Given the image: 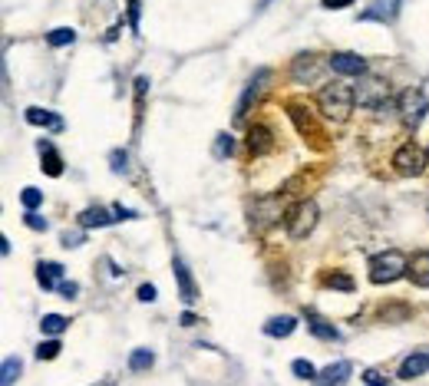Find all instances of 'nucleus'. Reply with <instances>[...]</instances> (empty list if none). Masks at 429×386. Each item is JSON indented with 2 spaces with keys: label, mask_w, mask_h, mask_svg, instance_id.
Listing matches in <instances>:
<instances>
[{
  "label": "nucleus",
  "mask_w": 429,
  "mask_h": 386,
  "mask_svg": "<svg viewBox=\"0 0 429 386\" xmlns=\"http://www.w3.org/2000/svg\"><path fill=\"white\" fill-rule=\"evenodd\" d=\"M317 106H320V112H324L327 119H334V123H347L350 112H354V106H356V92L350 90L347 83H330V86L320 90Z\"/></svg>",
  "instance_id": "nucleus-1"
},
{
  "label": "nucleus",
  "mask_w": 429,
  "mask_h": 386,
  "mask_svg": "<svg viewBox=\"0 0 429 386\" xmlns=\"http://www.w3.org/2000/svg\"><path fill=\"white\" fill-rule=\"evenodd\" d=\"M403 274H410V261L400 255V251H383L370 261V281L374 284H393Z\"/></svg>",
  "instance_id": "nucleus-2"
},
{
  "label": "nucleus",
  "mask_w": 429,
  "mask_h": 386,
  "mask_svg": "<svg viewBox=\"0 0 429 386\" xmlns=\"http://www.w3.org/2000/svg\"><path fill=\"white\" fill-rule=\"evenodd\" d=\"M320 208L314 202H298L287 215H284V224H287V235L291 238H307L314 228H317Z\"/></svg>",
  "instance_id": "nucleus-3"
},
{
  "label": "nucleus",
  "mask_w": 429,
  "mask_h": 386,
  "mask_svg": "<svg viewBox=\"0 0 429 386\" xmlns=\"http://www.w3.org/2000/svg\"><path fill=\"white\" fill-rule=\"evenodd\" d=\"M426 162H429V152L413 146V142H406V146H400L393 152V168H396L400 175H423Z\"/></svg>",
  "instance_id": "nucleus-4"
},
{
  "label": "nucleus",
  "mask_w": 429,
  "mask_h": 386,
  "mask_svg": "<svg viewBox=\"0 0 429 386\" xmlns=\"http://www.w3.org/2000/svg\"><path fill=\"white\" fill-rule=\"evenodd\" d=\"M426 112H429V103H426V96L419 90H403L400 92V116H403V123L406 126H419L423 119H426Z\"/></svg>",
  "instance_id": "nucleus-5"
},
{
  "label": "nucleus",
  "mask_w": 429,
  "mask_h": 386,
  "mask_svg": "<svg viewBox=\"0 0 429 386\" xmlns=\"http://www.w3.org/2000/svg\"><path fill=\"white\" fill-rule=\"evenodd\" d=\"M387 96H390V86H387L383 79H360V83H356V103L367 106V110L383 106Z\"/></svg>",
  "instance_id": "nucleus-6"
},
{
  "label": "nucleus",
  "mask_w": 429,
  "mask_h": 386,
  "mask_svg": "<svg viewBox=\"0 0 429 386\" xmlns=\"http://www.w3.org/2000/svg\"><path fill=\"white\" fill-rule=\"evenodd\" d=\"M330 70L340 76H363L367 73V60L360 53H330Z\"/></svg>",
  "instance_id": "nucleus-7"
},
{
  "label": "nucleus",
  "mask_w": 429,
  "mask_h": 386,
  "mask_svg": "<svg viewBox=\"0 0 429 386\" xmlns=\"http://www.w3.org/2000/svg\"><path fill=\"white\" fill-rule=\"evenodd\" d=\"M268 70H258V76H251V83L244 86L242 92V99H238V106H235V119H242L244 112L251 110V103H258V96H261V90L268 86Z\"/></svg>",
  "instance_id": "nucleus-8"
},
{
  "label": "nucleus",
  "mask_w": 429,
  "mask_h": 386,
  "mask_svg": "<svg viewBox=\"0 0 429 386\" xmlns=\"http://www.w3.org/2000/svg\"><path fill=\"white\" fill-rule=\"evenodd\" d=\"M172 271H175V281H179V294H182V300L192 304V300L198 297V287H195V281H192V274H188L185 261L175 257V261H172Z\"/></svg>",
  "instance_id": "nucleus-9"
},
{
  "label": "nucleus",
  "mask_w": 429,
  "mask_h": 386,
  "mask_svg": "<svg viewBox=\"0 0 429 386\" xmlns=\"http://www.w3.org/2000/svg\"><path fill=\"white\" fill-rule=\"evenodd\" d=\"M278 218H281L278 198H261V202H255V211H251V224H255V228H268V224H274Z\"/></svg>",
  "instance_id": "nucleus-10"
},
{
  "label": "nucleus",
  "mask_w": 429,
  "mask_h": 386,
  "mask_svg": "<svg viewBox=\"0 0 429 386\" xmlns=\"http://www.w3.org/2000/svg\"><path fill=\"white\" fill-rule=\"evenodd\" d=\"M347 376H350V363H347V360H337V363H330L324 373H317V386H343Z\"/></svg>",
  "instance_id": "nucleus-11"
},
{
  "label": "nucleus",
  "mask_w": 429,
  "mask_h": 386,
  "mask_svg": "<svg viewBox=\"0 0 429 386\" xmlns=\"http://www.w3.org/2000/svg\"><path fill=\"white\" fill-rule=\"evenodd\" d=\"M271 129L268 126H251L248 129V152L251 155H264V152H271Z\"/></svg>",
  "instance_id": "nucleus-12"
},
{
  "label": "nucleus",
  "mask_w": 429,
  "mask_h": 386,
  "mask_svg": "<svg viewBox=\"0 0 429 386\" xmlns=\"http://www.w3.org/2000/svg\"><path fill=\"white\" fill-rule=\"evenodd\" d=\"M291 73L298 83H311V79H317V56L314 53H304L294 60V66H291Z\"/></svg>",
  "instance_id": "nucleus-13"
},
{
  "label": "nucleus",
  "mask_w": 429,
  "mask_h": 386,
  "mask_svg": "<svg viewBox=\"0 0 429 386\" xmlns=\"http://www.w3.org/2000/svg\"><path fill=\"white\" fill-rule=\"evenodd\" d=\"M63 264H56V261H43L37 268V281L43 284V291H53V287H60L63 281Z\"/></svg>",
  "instance_id": "nucleus-14"
},
{
  "label": "nucleus",
  "mask_w": 429,
  "mask_h": 386,
  "mask_svg": "<svg viewBox=\"0 0 429 386\" xmlns=\"http://www.w3.org/2000/svg\"><path fill=\"white\" fill-rule=\"evenodd\" d=\"M40 155H43V159H40V166H43V172H47V175H50V179H56V175H63V162H60V152H56L53 146H50V142H43V139H40Z\"/></svg>",
  "instance_id": "nucleus-15"
},
{
  "label": "nucleus",
  "mask_w": 429,
  "mask_h": 386,
  "mask_svg": "<svg viewBox=\"0 0 429 386\" xmlns=\"http://www.w3.org/2000/svg\"><path fill=\"white\" fill-rule=\"evenodd\" d=\"M429 370V357L426 353H413L403 360V367H400V380H416V376H423Z\"/></svg>",
  "instance_id": "nucleus-16"
},
{
  "label": "nucleus",
  "mask_w": 429,
  "mask_h": 386,
  "mask_svg": "<svg viewBox=\"0 0 429 386\" xmlns=\"http://www.w3.org/2000/svg\"><path fill=\"white\" fill-rule=\"evenodd\" d=\"M294 331H298V320H294V317H284V313H281V317H271V320L264 324V333H268V337H274V340L291 337Z\"/></svg>",
  "instance_id": "nucleus-17"
},
{
  "label": "nucleus",
  "mask_w": 429,
  "mask_h": 386,
  "mask_svg": "<svg viewBox=\"0 0 429 386\" xmlns=\"http://www.w3.org/2000/svg\"><path fill=\"white\" fill-rule=\"evenodd\" d=\"M410 277L416 287H429V251H419V255H413L410 261Z\"/></svg>",
  "instance_id": "nucleus-18"
},
{
  "label": "nucleus",
  "mask_w": 429,
  "mask_h": 386,
  "mask_svg": "<svg viewBox=\"0 0 429 386\" xmlns=\"http://www.w3.org/2000/svg\"><path fill=\"white\" fill-rule=\"evenodd\" d=\"M27 123H30V126H47V129H53V132L63 129V119H60L56 112L37 110V106H30V110H27Z\"/></svg>",
  "instance_id": "nucleus-19"
},
{
  "label": "nucleus",
  "mask_w": 429,
  "mask_h": 386,
  "mask_svg": "<svg viewBox=\"0 0 429 386\" xmlns=\"http://www.w3.org/2000/svg\"><path fill=\"white\" fill-rule=\"evenodd\" d=\"M112 218H116V215H109V211L99 208V205L86 208V211H79V224H83V228H106Z\"/></svg>",
  "instance_id": "nucleus-20"
},
{
  "label": "nucleus",
  "mask_w": 429,
  "mask_h": 386,
  "mask_svg": "<svg viewBox=\"0 0 429 386\" xmlns=\"http://www.w3.org/2000/svg\"><path fill=\"white\" fill-rule=\"evenodd\" d=\"M70 327V317H63V313H47L43 320H40V331L47 333V337H56V333H63Z\"/></svg>",
  "instance_id": "nucleus-21"
},
{
  "label": "nucleus",
  "mask_w": 429,
  "mask_h": 386,
  "mask_svg": "<svg viewBox=\"0 0 429 386\" xmlns=\"http://www.w3.org/2000/svg\"><path fill=\"white\" fill-rule=\"evenodd\" d=\"M307 324H311L314 337H324V340H340V331H337L334 324H324V320L314 317V313H307Z\"/></svg>",
  "instance_id": "nucleus-22"
},
{
  "label": "nucleus",
  "mask_w": 429,
  "mask_h": 386,
  "mask_svg": "<svg viewBox=\"0 0 429 386\" xmlns=\"http://www.w3.org/2000/svg\"><path fill=\"white\" fill-rule=\"evenodd\" d=\"M152 363H155V353H152V350H132V357H129V370H135V373H142V370H149Z\"/></svg>",
  "instance_id": "nucleus-23"
},
{
  "label": "nucleus",
  "mask_w": 429,
  "mask_h": 386,
  "mask_svg": "<svg viewBox=\"0 0 429 386\" xmlns=\"http://www.w3.org/2000/svg\"><path fill=\"white\" fill-rule=\"evenodd\" d=\"M20 370H23V363L17 357H7L3 360V373H0V386H14V376H20Z\"/></svg>",
  "instance_id": "nucleus-24"
},
{
  "label": "nucleus",
  "mask_w": 429,
  "mask_h": 386,
  "mask_svg": "<svg viewBox=\"0 0 429 386\" xmlns=\"http://www.w3.org/2000/svg\"><path fill=\"white\" fill-rule=\"evenodd\" d=\"M76 40V30H70V27H60V30H50L47 34V43L50 47H70Z\"/></svg>",
  "instance_id": "nucleus-25"
},
{
  "label": "nucleus",
  "mask_w": 429,
  "mask_h": 386,
  "mask_svg": "<svg viewBox=\"0 0 429 386\" xmlns=\"http://www.w3.org/2000/svg\"><path fill=\"white\" fill-rule=\"evenodd\" d=\"M20 202H23L27 211H37L40 205H43V192H40V188H23V192H20Z\"/></svg>",
  "instance_id": "nucleus-26"
},
{
  "label": "nucleus",
  "mask_w": 429,
  "mask_h": 386,
  "mask_svg": "<svg viewBox=\"0 0 429 386\" xmlns=\"http://www.w3.org/2000/svg\"><path fill=\"white\" fill-rule=\"evenodd\" d=\"M291 370H294V376H298V380H317V367H314L311 360H294Z\"/></svg>",
  "instance_id": "nucleus-27"
},
{
  "label": "nucleus",
  "mask_w": 429,
  "mask_h": 386,
  "mask_svg": "<svg viewBox=\"0 0 429 386\" xmlns=\"http://www.w3.org/2000/svg\"><path fill=\"white\" fill-rule=\"evenodd\" d=\"M235 152V139L228 136V132H222L218 139H215V159H228Z\"/></svg>",
  "instance_id": "nucleus-28"
},
{
  "label": "nucleus",
  "mask_w": 429,
  "mask_h": 386,
  "mask_svg": "<svg viewBox=\"0 0 429 386\" xmlns=\"http://www.w3.org/2000/svg\"><path fill=\"white\" fill-rule=\"evenodd\" d=\"M324 284H327V287H337V291H343V294L354 291V281H350L347 274H327L324 277Z\"/></svg>",
  "instance_id": "nucleus-29"
},
{
  "label": "nucleus",
  "mask_w": 429,
  "mask_h": 386,
  "mask_svg": "<svg viewBox=\"0 0 429 386\" xmlns=\"http://www.w3.org/2000/svg\"><path fill=\"white\" fill-rule=\"evenodd\" d=\"M53 357H60V340H47L37 347V360H53Z\"/></svg>",
  "instance_id": "nucleus-30"
},
{
  "label": "nucleus",
  "mask_w": 429,
  "mask_h": 386,
  "mask_svg": "<svg viewBox=\"0 0 429 386\" xmlns=\"http://www.w3.org/2000/svg\"><path fill=\"white\" fill-rule=\"evenodd\" d=\"M56 291L66 297V300H76V297H79V284H76V281H63V284H60Z\"/></svg>",
  "instance_id": "nucleus-31"
},
{
  "label": "nucleus",
  "mask_w": 429,
  "mask_h": 386,
  "mask_svg": "<svg viewBox=\"0 0 429 386\" xmlns=\"http://www.w3.org/2000/svg\"><path fill=\"white\" fill-rule=\"evenodd\" d=\"M27 224H30L34 231H47V218H40L37 211H27Z\"/></svg>",
  "instance_id": "nucleus-32"
},
{
  "label": "nucleus",
  "mask_w": 429,
  "mask_h": 386,
  "mask_svg": "<svg viewBox=\"0 0 429 386\" xmlns=\"http://www.w3.org/2000/svg\"><path fill=\"white\" fill-rule=\"evenodd\" d=\"M83 244V231H66L63 235V248H79Z\"/></svg>",
  "instance_id": "nucleus-33"
},
{
  "label": "nucleus",
  "mask_w": 429,
  "mask_h": 386,
  "mask_svg": "<svg viewBox=\"0 0 429 386\" xmlns=\"http://www.w3.org/2000/svg\"><path fill=\"white\" fill-rule=\"evenodd\" d=\"M129 162H126V152H112V172H126Z\"/></svg>",
  "instance_id": "nucleus-34"
},
{
  "label": "nucleus",
  "mask_w": 429,
  "mask_h": 386,
  "mask_svg": "<svg viewBox=\"0 0 429 386\" xmlns=\"http://www.w3.org/2000/svg\"><path fill=\"white\" fill-rule=\"evenodd\" d=\"M324 3V10H343V7H350L354 0H320Z\"/></svg>",
  "instance_id": "nucleus-35"
},
{
  "label": "nucleus",
  "mask_w": 429,
  "mask_h": 386,
  "mask_svg": "<svg viewBox=\"0 0 429 386\" xmlns=\"http://www.w3.org/2000/svg\"><path fill=\"white\" fill-rule=\"evenodd\" d=\"M139 300H155V287H152V284H142V287H139Z\"/></svg>",
  "instance_id": "nucleus-36"
},
{
  "label": "nucleus",
  "mask_w": 429,
  "mask_h": 386,
  "mask_svg": "<svg viewBox=\"0 0 429 386\" xmlns=\"http://www.w3.org/2000/svg\"><path fill=\"white\" fill-rule=\"evenodd\" d=\"M129 23H139V0H129Z\"/></svg>",
  "instance_id": "nucleus-37"
},
{
  "label": "nucleus",
  "mask_w": 429,
  "mask_h": 386,
  "mask_svg": "<svg viewBox=\"0 0 429 386\" xmlns=\"http://www.w3.org/2000/svg\"><path fill=\"white\" fill-rule=\"evenodd\" d=\"M112 211H116V218H139L135 211H129V208H122V205H116Z\"/></svg>",
  "instance_id": "nucleus-38"
},
{
  "label": "nucleus",
  "mask_w": 429,
  "mask_h": 386,
  "mask_svg": "<svg viewBox=\"0 0 429 386\" xmlns=\"http://www.w3.org/2000/svg\"><path fill=\"white\" fill-rule=\"evenodd\" d=\"M367 383H387V376H383L380 370H370V373H367Z\"/></svg>",
  "instance_id": "nucleus-39"
},
{
  "label": "nucleus",
  "mask_w": 429,
  "mask_h": 386,
  "mask_svg": "<svg viewBox=\"0 0 429 386\" xmlns=\"http://www.w3.org/2000/svg\"><path fill=\"white\" fill-rule=\"evenodd\" d=\"M182 324H185V327H192V324H195V313L185 311V313H182Z\"/></svg>",
  "instance_id": "nucleus-40"
},
{
  "label": "nucleus",
  "mask_w": 429,
  "mask_h": 386,
  "mask_svg": "<svg viewBox=\"0 0 429 386\" xmlns=\"http://www.w3.org/2000/svg\"><path fill=\"white\" fill-rule=\"evenodd\" d=\"M367 386H387V383H367Z\"/></svg>",
  "instance_id": "nucleus-41"
},
{
  "label": "nucleus",
  "mask_w": 429,
  "mask_h": 386,
  "mask_svg": "<svg viewBox=\"0 0 429 386\" xmlns=\"http://www.w3.org/2000/svg\"><path fill=\"white\" fill-rule=\"evenodd\" d=\"M268 3H271V0H261V7H268Z\"/></svg>",
  "instance_id": "nucleus-42"
},
{
  "label": "nucleus",
  "mask_w": 429,
  "mask_h": 386,
  "mask_svg": "<svg viewBox=\"0 0 429 386\" xmlns=\"http://www.w3.org/2000/svg\"><path fill=\"white\" fill-rule=\"evenodd\" d=\"M426 152H429V149H426Z\"/></svg>",
  "instance_id": "nucleus-43"
}]
</instances>
